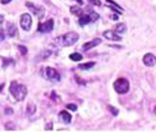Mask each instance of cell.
Segmentation results:
<instances>
[{
  "mask_svg": "<svg viewBox=\"0 0 156 132\" xmlns=\"http://www.w3.org/2000/svg\"><path fill=\"white\" fill-rule=\"evenodd\" d=\"M69 58H70L72 61H80L83 60V55H81L80 53L75 52V53L71 54L70 56H69Z\"/></svg>",
  "mask_w": 156,
  "mask_h": 132,
  "instance_id": "cell-17",
  "label": "cell"
},
{
  "mask_svg": "<svg viewBox=\"0 0 156 132\" xmlns=\"http://www.w3.org/2000/svg\"><path fill=\"white\" fill-rule=\"evenodd\" d=\"M70 10H71V13H73V14H74V15H76V16H81V15H83L84 14V13H83V9L80 8V7H78V6H72L71 8H70Z\"/></svg>",
  "mask_w": 156,
  "mask_h": 132,
  "instance_id": "cell-16",
  "label": "cell"
},
{
  "mask_svg": "<svg viewBox=\"0 0 156 132\" xmlns=\"http://www.w3.org/2000/svg\"><path fill=\"white\" fill-rule=\"evenodd\" d=\"M4 39H5V33L2 28H0V42L4 41Z\"/></svg>",
  "mask_w": 156,
  "mask_h": 132,
  "instance_id": "cell-28",
  "label": "cell"
},
{
  "mask_svg": "<svg viewBox=\"0 0 156 132\" xmlns=\"http://www.w3.org/2000/svg\"><path fill=\"white\" fill-rule=\"evenodd\" d=\"M66 107H67V108L71 109V111H73V112H76L77 111V106L75 104H71L70 103V104H67Z\"/></svg>",
  "mask_w": 156,
  "mask_h": 132,
  "instance_id": "cell-23",
  "label": "cell"
},
{
  "mask_svg": "<svg viewBox=\"0 0 156 132\" xmlns=\"http://www.w3.org/2000/svg\"><path fill=\"white\" fill-rule=\"evenodd\" d=\"M106 2H108V3H110V4H112V5H114L115 7H117L118 9H119L120 10H122L123 12V9H122V7H120L118 3H116L114 0H106Z\"/></svg>",
  "mask_w": 156,
  "mask_h": 132,
  "instance_id": "cell-24",
  "label": "cell"
},
{
  "mask_svg": "<svg viewBox=\"0 0 156 132\" xmlns=\"http://www.w3.org/2000/svg\"><path fill=\"white\" fill-rule=\"evenodd\" d=\"M102 43V39L101 38H95L93 40H91L90 42H85L83 46H82V50L83 51H88L92 48H94L95 46L101 45Z\"/></svg>",
  "mask_w": 156,
  "mask_h": 132,
  "instance_id": "cell-9",
  "label": "cell"
},
{
  "mask_svg": "<svg viewBox=\"0 0 156 132\" xmlns=\"http://www.w3.org/2000/svg\"><path fill=\"white\" fill-rule=\"evenodd\" d=\"M54 19H48L46 22L39 23L38 25V31L41 33H49L54 29Z\"/></svg>",
  "mask_w": 156,
  "mask_h": 132,
  "instance_id": "cell-8",
  "label": "cell"
},
{
  "mask_svg": "<svg viewBox=\"0 0 156 132\" xmlns=\"http://www.w3.org/2000/svg\"><path fill=\"white\" fill-rule=\"evenodd\" d=\"M115 28H116V31H117L118 33H124V32H126V26H125V24H123V23H119V24H118V25L115 27Z\"/></svg>",
  "mask_w": 156,
  "mask_h": 132,
  "instance_id": "cell-19",
  "label": "cell"
},
{
  "mask_svg": "<svg viewBox=\"0 0 156 132\" xmlns=\"http://www.w3.org/2000/svg\"><path fill=\"white\" fill-rule=\"evenodd\" d=\"M26 6L30 9V12L33 14H35L40 20L41 18H43L44 13H45V9H44L43 7H41V6H36V5H34V4L31 3V2H27L26 3Z\"/></svg>",
  "mask_w": 156,
  "mask_h": 132,
  "instance_id": "cell-6",
  "label": "cell"
},
{
  "mask_svg": "<svg viewBox=\"0 0 156 132\" xmlns=\"http://www.w3.org/2000/svg\"><path fill=\"white\" fill-rule=\"evenodd\" d=\"M41 75L51 82H59L61 79L59 73L50 66H46V67H43L41 69Z\"/></svg>",
  "mask_w": 156,
  "mask_h": 132,
  "instance_id": "cell-3",
  "label": "cell"
},
{
  "mask_svg": "<svg viewBox=\"0 0 156 132\" xmlns=\"http://www.w3.org/2000/svg\"><path fill=\"white\" fill-rule=\"evenodd\" d=\"M5 87V83H2V84H0V92H1L3 90V88Z\"/></svg>",
  "mask_w": 156,
  "mask_h": 132,
  "instance_id": "cell-33",
  "label": "cell"
},
{
  "mask_svg": "<svg viewBox=\"0 0 156 132\" xmlns=\"http://www.w3.org/2000/svg\"><path fill=\"white\" fill-rule=\"evenodd\" d=\"M9 91L16 101H23L27 95V88L23 85L19 84L17 81H12L9 88Z\"/></svg>",
  "mask_w": 156,
  "mask_h": 132,
  "instance_id": "cell-1",
  "label": "cell"
},
{
  "mask_svg": "<svg viewBox=\"0 0 156 132\" xmlns=\"http://www.w3.org/2000/svg\"><path fill=\"white\" fill-rule=\"evenodd\" d=\"M108 109L110 111V112L112 113L114 116H118V114H119V109L117 108H115V107H113L112 105H108Z\"/></svg>",
  "mask_w": 156,
  "mask_h": 132,
  "instance_id": "cell-20",
  "label": "cell"
},
{
  "mask_svg": "<svg viewBox=\"0 0 156 132\" xmlns=\"http://www.w3.org/2000/svg\"><path fill=\"white\" fill-rule=\"evenodd\" d=\"M79 40V35L78 33L74 32V31H70L67 32L66 34L59 36L55 39V42H58V45L61 46H71L73 45H74L75 42H77V41Z\"/></svg>",
  "mask_w": 156,
  "mask_h": 132,
  "instance_id": "cell-2",
  "label": "cell"
},
{
  "mask_svg": "<svg viewBox=\"0 0 156 132\" xmlns=\"http://www.w3.org/2000/svg\"><path fill=\"white\" fill-rule=\"evenodd\" d=\"M20 26L25 31H29L32 26V18L28 13H23L20 18Z\"/></svg>",
  "mask_w": 156,
  "mask_h": 132,
  "instance_id": "cell-7",
  "label": "cell"
},
{
  "mask_svg": "<svg viewBox=\"0 0 156 132\" xmlns=\"http://www.w3.org/2000/svg\"><path fill=\"white\" fill-rule=\"evenodd\" d=\"M51 54H52V51L49 50V49H45V50L41 51L37 56V61H41L46 60L47 58H49L51 56Z\"/></svg>",
  "mask_w": 156,
  "mask_h": 132,
  "instance_id": "cell-14",
  "label": "cell"
},
{
  "mask_svg": "<svg viewBox=\"0 0 156 132\" xmlns=\"http://www.w3.org/2000/svg\"><path fill=\"white\" fill-rule=\"evenodd\" d=\"M53 129V123H48L46 126H45V130H52Z\"/></svg>",
  "mask_w": 156,
  "mask_h": 132,
  "instance_id": "cell-29",
  "label": "cell"
},
{
  "mask_svg": "<svg viewBox=\"0 0 156 132\" xmlns=\"http://www.w3.org/2000/svg\"><path fill=\"white\" fill-rule=\"evenodd\" d=\"M112 18H113L114 20H118V19H119V16H118V15H117V16H113Z\"/></svg>",
  "mask_w": 156,
  "mask_h": 132,
  "instance_id": "cell-35",
  "label": "cell"
},
{
  "mask_svg": "<svg viewBox=\"0 0 156 132\" xmlns=\"http://www.w3.org/2000/svg\"><path fill=\"white\" fill-rule=\"evenodd\" d=\"M92 5H95V6H98V7H100L102 5V2L100 1V0H88Z\"/></svg>",
  "mask_w": 156,
  "mask_h": 132,
  "instance_id": "cell-26",
  "label": "cell"
},
{
  "mask_svg": "<svg viewBox=\"0 0 156 132\" xmlns=\"http://www.w3.org/2000/svg\"><path fill=\"white\" fill-rule=\"evenodd\" d=\"M103 36L106 39V40H110V41H114V42H120L122 40V38L120 36H119L117 33L113 30H105L103 33Z\"/></svg>",
  "mask_w": 156,
  "mask_h": 132,
  "instance_id": "cell-11",
  "label": "cell"
},
{
  "mask_svg": "<svg viewBox=\"0 0 156 132\" xmlns=\"http://www.w3.org/2000/svg\"><path fill=\"white\" fill-rule=\"evenodd\" d=\"M3 22H4V16L2 14H0V25H1Z\"/></svg>",
  "mask_w": 156,
  "mask_h": 132,
  "instance_id": "cell-32",
  "label": "cell"
},
{
  "mask_svg": "<svg viewBox=\"0 0 156 132\" xmlns=\"http://www.w3.org/2000/svg\"><path fill=\"white\" fill-rule=\"evenodd\" d=\"M75 80L77 81V83H78V84H81V85H86V81H85V80H83L82 79H79L77 75L75 76Z\"/></svg>",
  "mask_w": 156,
  "mask_h": 132,
  "instance_id": "cell-27",
  "label": "cell"
},
{
  "mask_svg": "<svg viewBox=\"0 0 156 132\" xmlns=\"http://www.w3.org/2000/svg\"><path fill=\"white\" fill-rule=\"evenodd\" d=\"M96 64L95 61H90V62H86V63H80L78 65V68L81 70H90L92 67H94Z\"/></svg>",
  "mask_w": 156,
  "mask_h": 132,
  "instance_id": "cell-15",
  "label": "cell"
},
{
  "mask_svg": "<svg viewBox=\"0 0 156 132\" xmlns=\"http://www.w3.org/2000/svg\"><path fill=\"white\" fill-rule=\"evenodd\" d=\"M58 118L63 124H70L72 122V114L67 112L66 111H61L58 113Z\"/></svg>",
  "mask_w": 156,
  "mask_h": 132,
  "instance_id": "cell-13",
  "label": "cell"
},
{
  "mask_svg": "<svg viewBox=\"0 0 156 132\" xmlns=\"http://www.w3.org/2000/svg\"><path fill=\"white\" fill-rule=\"evenodd\" d=\"M12 0H0V2H1L3 5H6V4H9Z\"/></svg>",
  "mask_w": 156,
  "mask_h": 132,
  "instance_id": "cell-31",
  "label": "cell"
},
{
  "mask_svg": "<svg viewBox=\"0 0 156 132\" xmlns=\"http://www.w3.org/2000/svg\"><path fill=\"white\" fill-rule=\"evenodd\" d=\"M153 112H154V113H155V115H156V106L154 107V109H153Z\"/></svg>",
  "mask_w": 156,
  "mask_h": 132,
  "instance_id": "cell-36",
  "label": "cell"
},
{
  "mask_svg": "<svg viewBox=\"0 0 156 132\" xmlns=\"http://www.w3.org/2000/svg\"><path fill=\"white\" fill-rule=\"evenodd\" d=\"M143 63L148 67H153L156 64V57L151 53H147L143 57Z\"/></svg>",
  "mask_w": 156,
  "mask_h": 132,
  "instance_id": "cell-10",
  "label": "cell"
},
{
  "mask_svg": "<svg viewBox=\"0 0 156 132\" xmlns=\"http://www.w3.org/2000/svg\"><path fill=\"white\" fill-rule=\"evenodd\" d=\"M99 18H100V15L96 12H93V10H91L90 13L81 15L80 18H79V21H78V23H79V25L81 27H84V26L90 24V23L96 22Z\"/></svg>",
  "mask_w": 156,
  "mask_h": 132,
  "instance_id": "cell-5",
  "label": "cell"
},
{
  "mask_svg": "<svg viewBox=\"0 0 156 132\" xmlns=\"http://www.w3.org/2000/svg\"><path fill=\"white\" fill-rule=\"evenodd\" d=\"M5 112H6V114H12V113H13V111L12 108H6Z\"/></svg>",
  "mask_w": 156,
  "mask_h": 132,
  "instance_id": "cell-30",
  "label": "cell"
},
{
  "mask_svg": "<svg viewBox=\"0 0 156 132\" xmlns=\"http://www.w3.org/2000/svg\"><path fill=\"white\" fill-rule=\"evenodd\" d=\"M17 48L20 50L21 54H22V55H24V56L27 54V51H28V50H27V46H23V45H18V46H17Z\"/></svg>",
  "mask_w": 156,
  "mask_h": 132,
  "instance_id": "cell-21",
  "label": "cell"
},
{
  "mask_svg": "<svg viewBox=\"0 0 156 132\" xmlns=\"http://www.w3.org/2000/svg\"><path fill=\"white\" fill-rule=\"evenodd\" d=\"M36 105L34 104H28L27 107V113H28L29 115H32V114H34L36 112Z\"/></svg>",
  "mask_w": 156,
  "mask_h": 132,
  "instance_id": "cell-18",
  "label": "cell"
},
{
  "mask_svg": "<svg viewBox=\"0 0 156 132\" xmlns=\"http://www.w3.org/2000/svg\"><path fill=\"white\" fill-rule=\"evenodd\" d=\"M107 7H108L109 9H111L112 10H114V12H115V13H117L118 14H122V10H120V9H118L117 7H116V8H114V6H111V5H110V6H107Z\"/></svg>",
  "mask_w": 156,
  "mask_h": 132,
  "instance_id": "cell-25",
  "label": "cell"
},
{
  "mask_svg": "<svg viewBox=\"0 0 156 132\" xmlns=\"http://www.w3.org/2000/svg\"><path fill=\"white\" fill-rule=\"evenodd\" d=\"M75 1H77L80 5H83V3H84V2H83V0H75Z\"/></svg>",
  "mask_w": 156,
  "mask_h": 132,
  "instance_id": "cell-34",
  "label": "cell"
},
{
  "mask_svg": "<svg viewBox=\"0 0 156 132\" xmlns=\"http://www.w3.org/2000/svg\"><path fill=\"white\" fill-rule=\"evenodd\" d=\"M50 98L52 99L53 101H55V103H59L60 102V98L58 95H57V94H55V92H52L51 95H50Z\"/></svg>",
  "mask_w": 156,
  "mask_h": 132,
  "instance_id": "cell-22",
  "label": "cell"
},
{
  "mask_svg": "<svg viewBox=\"0 0 156 132\" xmlns=\"http://www.w3.org/2000/svg\"><path fill=\"white\" fill-rule=\"evenodd\" d=\"M7 33H8V36L10 38H13L17 35L18 33V29L17 27L15 26V24L13 23H7Z\"/></svg>",
  "mask_w": 156,
  "mask_h": 132,
  "instance_id": "cell-12",
  "label": "cell"
},
{
  "mask_svg": "<svg viewBox=\"0 0 156 132\" xmlns=\"http://www.w3.org/2000/svg\"><path fill=\"white\" fill-rule=\"evenodd\" d=\"M113 87L116 93L119 94H127L130 90V82L125 78H119L115 80Z\"/></svg>",
  "mask_w": 156,
  "mask_h": 132,
  "instance_id": "cell-4",
  "label": "cell"
}]
</instances>
